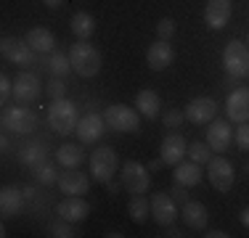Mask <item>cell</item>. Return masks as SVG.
<instances>
[{
    "mask_svg": "<svg viewBox=\"0 0 249 238\" xmlns=\"http://www.w3.org/2000/svg\"><path fill=\"white\" fill-rule=\"evenodd\" d=\"M51 236L53 238H72L77 233L72 230V222H67V220H64V222H53L51 225Z\"/></svg>",
    "mask_w": 249,
    "mask_h": 238,
    "instance_id": "d590c367",
    "label": "cell"
},
{
    "mask_svg": "<svg viewBox=\"0 0 249 238\" xmlns=\"http://www.w3.org/2000/svg\"><path fill=\"white\" fill-rule=\"evenodd\" d=\"M162 122H164V127H180L183 122H186V111H180V109H170V111H164V117H162Z\"/></svg>",
    "mask_w": 249,
    "mask_h": 238,
    "instance_id": "836d02e7",
    "label": "cell"
},
{
    "mask_svg": "<svg viewBox=\"0 0 249 238\" xmlns=\"http://www.w3.org/2000/svg\"><path fill=\"white\" fill-rule=\"evenodd\" d=\"M56 162L64 167V170H74V167H80L85 162V153H82L80 146H74V143H64V146L56 148Z\"/></svg>",
    "mask_w": 249,
    "mask_h": 238,
    "instance_id": "4316f807",
    "label": "cell"
},
{
    "mask_svg": "<svg viewBox=\"0 0 249 238\" xmlns=\"http://www.w3.org/2000/svg\"><path fill=\"white\" fill-rule=\"evenodd\" d=\"M24 190L14 188V186H5L0 190V212H3V220L8 217H16V214H21L24 209Z\"/></svg>",
    "mask_w": 249,
    "mask_h": 238,
    "instance_id": "44dd1931",
    "label": "cell"
},
{
    "mask_svg": "<svg viewBox=\"0 0 249 238\" xmlns=\"http://www.w3.org/2000/svg\"><path fill=\"white\" fill-rule=\"evenodd\" d=\"M0 53H3L5 61L16 64V67H29L35 61V51L27 40H19V37H3L0 43Z\"/></svg>",
    "mask_w": 249,
    "mask_h": 238,
    "instance_id": "9c48e42d",
    "label": "cell"
},
{
    "mask_svg": "<svg viewBox=\"0 0 249 238\" xmlns=\"http://www.w3.org/2000/svg\"><path fill=\"white\" fill-rule=\"evenodd\" d=\"M35 172V177H37V183H43V186H56L58 183V170L53 164H40L37 170H32Z\"/></svg>",
    "mask_w": 249,
    "mask_h": 238,
    "instance_id": "4dcf8cb0",
    "label": "cell"
},
{
    "mask_svg": "<svg viewBox=\"0 0 249 238\" xmlns=\"http://www.w3.org/2000/svg\"><path fill=\"white\" fill-rule=\"evenodd\" d=\"M199 167L201 164H196V162H178L175 172H173L175 183H180V186H186V188L199 186V183H201V170H199Z\"/></svg>",
    "mask_w": 249,
    "mask_h": 238,
    "instance_id": "484cf974",
    "label": "cell"
},
{
    "mask_svg": "<svg viewBox=\"0 0 249 238\" xmlns=\"http://www.w3.org/2000/svg\"><path fill=\"white\" fill-rule=\"evenodd\" d=\"M104 119L111 130L117 133H135L141 127V111L138 109H130V106L114 103L104 111Z\"/></svg>",
    "mask_w": 249,
    "mask_h": 238,
    "instance_id": "8992f818",
    "label": "cell"
},
{
    "mask_svg": "<svg viewBox=\"0 0 249 238\" xmlns=\"http://www.w3.org/2000/svg\"><path fill=\"white\" fill-rule=\"evenodd\" d=\"M207 177H210L212 188L220 190V193H228L233 188V180H236V170L233 164L228 162L225 156H215L210 159V170H207Z\"/></svg>",
    "mask_w": 249,
    "mask_h": 238,
    "instance_id": "ba28073f",
    "label": "cell"
},
{
    "mask_svg": "<svg viewBox=\"0 0 249 238\" xmlns=\"http://www.w3.org/2000/svg\"><path fill=\"white\" fill-rule=\"evenodd\" d=\"M19 162L24 164V167H29V170H37L40 164H45L48 162V151H45V146L43 143H37V140H29V143H24V146L19 148Z\"/></svg>",
    "mask_w": 249,
    "mask_h": 238,
    "instance_id": "cb8c5ba5",
    "label": "cell"
},
{
    "mask_svg": "<svg viewBox=\"0 0 249 238\" xmlns=\"http://www.w3.org/2000/svg\"><path fill=\"white\" fill-rule=\"evenodd\" d=\"M72 32H74L77 40H90L93 34H96V19H93V14L77 11L72 16Z\"/></svg>",
    "mask_w": 249,
    "mask_h": 238,
    "instance_id": "83f0119b",
    "label": "cell"
},
{
    "mask_svg": "<svg viewBox=\"0 0 249 238\" xmlns=\"http://www.w3.org/2000/svg\"><path fill=\"white\" fill-rule=\"evenodd\" d=\"M175 199V204L178 206H183L188 201V190H186V186H180V183H175V188H173V193H170Z\"/></svg>",
    "mask_w": 249,
    "mask_h": 238,
    "instance_id": "f35d334b",
    "label": "cell"
},
{
    "mask_svg": "<svg viewBox=\"0 0 249 238\" xmlns=\"http://www.w3.org/2000/svg\"><path fill=\"white\" fill-rule=\"evenodd\" d=\"M186 153H188V146H186V138H183L180 133L164 135V140H162V153H159L162 164L175 167L178 162H183V156H186Z\"/></svg>",
    "mask_w": 249,
    "mask_h": 238,
    "instance_id": "e0dca14e",
    "label": "cell"
},
{
    "mask_svg": "<svg viewBox=\"0 0 249 238\" xmlns=\"http://www.w3.org/2000/svg\"><path fill=\"white\" fill-rule=\"evenodd\" d=\"M239 220H241V225H244V228H249V206H247L244 212H241V217H239Z\"/></svg>",
    "mask_w": 249,
    "mask_h": 238,
    "instance_id": "ee69618b",
    "label": "cell"
},
{
    "mask_svg": "<svg viewBox=\"0 0 249 238\" xmlns=\"http://www.w3.org/2000/svg\"><path fill=\"white\" fill-rule=\"evenodd\" d=\"M173 61H175V48L170 45V40L157 37V43H151L149 51H146V64H149L151 71H164Z\"/></svg>",
    "mask_w": 249,
    "mask_h": 238,
    "instance_id": "4fadbf2b",
    "label": "cell"
},
{
    "mask_svg": "<svg viewBox=\"0 0 249 238\" xmlns=\"http://www.w3.org/2000/svg\"><path fill=\"white\" fill-rule=\"evenodd\" d=\"M40 93H43V87H40L37 74H32V71L16 74V80H14V101L16 103H24V106L35 103L40 98Z\"/></svg>",
    "mask_w": 249,
    "mask_h": 238,
    "instance_id": "30bf717a",
    "label": "cell"
},
{
    "mask_svg": "<svg viewBox=\"0 0 249 238\" xmlns=\"http://www.w3.org/2000/svg\"><path fill=\"white\" fill-rule=\"evenodd\" d=\"M58 217L67 220V222H82V220H88V214H90V204H88L82 196H67V199L58 204Z\"/></svg>",
    "mask_w": 249,
    "mask_h": 238,
    "instance_id": "d6986e66",
    "label": "cell"
},
{
    "mask_svg": "<svg viewBox=\"0 0 249 238\" xmlns=\"http://www.w3.org/2000/svg\"><path fill=\"white\" fill-rule=\"evenodd\" d=\"M151 217L157 225L167 228L178 220V204L170 193H154L151 196Z\"/></svg>",
    "mask_w": 249,
    "mask_h": 238,
    "instance_id": "8fae6325",
    "label": "cell"
},
{
    "mask_svg": "<svg viewBox=\"0 0 249 238\" xmlns=\"http://www.w3.org/2000/svg\"><path fill=\"white\" fill-rule=\"evenodd\" d=\"M8 98H14V80L8 74H0V101L5 103Z\"/></svg>",
    "mask_w": 249,
    "mask_h": 238,
    "instance_id": "74e56055",
    "label": "cell"
},
{
    "mask_svg": "<svg viewBox=\"0 0 249 238\" xmlns=\"http://www.w3.org/2000/svg\"><path fill=\"white\" fill-rule=\"evenodd\" d=\"M109 127L106 124V119L101 114H85L80 119V124H77V138H80V143H85V146H90V143L101 140V135H104V130Z\"/></svg>",
    "mask_w": 249,
    "mask_h": 238,
    "instance_id": "9a60e30c",
    "label": "cell"
},
{
    "mask_svg": "<svg viewBox=\"0 0 249 238\" xmlns=\"http://www.w3.org/2000/svg\"><path fill=\"white\" fill-rule=\"evenodd\" d=\"M231 140H233V133H231L228 122H223V119H212L210 127H207V146H210L212 151L223 153L225 148L231 146Z\"/></svg>",
    "mask_w": 249,
    "mask_h": 238,
    "instance_id": "ffe728a7",
    "label": "cell"
},
{
    "mask_svg": "<svg viewBox=\"0 0 249 238\" xmlns=\"http://www.w3.org/2000/svg\"><path fill=\"white\" fill-rule=\"evenodd\" d=\"M204 236H207V238H225L228 233H223V230H207Z\"/></svg>",
    "mask_w": 249,
    "mask_h": 238,
    "instance_id": "60d3db41",
    "label": "cell"
},
{
    "mask_svg": "<svg viewBox=\"0 0 249 238\" xmlns=\"http://www.w3.org/2000/svg\"><path fill=\"white\" fill-rule=\"evenodd\" d=\"M223 67L228 71V77H233V80L249 77V48H247V43L231 40L223 51Z\"/></svg>",
    "mask_w": 249,
    "mask_h": 238,
    "instance_id": "3957f363",
    "label": "cell"
},
{
    "mask_svg": "<svg viewBox=\"0 0 249 238\" xmlns=\"http://www.w3.org/2000/svg\"><path fill=\"white\" fill-rule=\"evenodd\" d=\"M45 93L51 95V101L64 98V93H67V82H64V77H53V80L48 82V87H45Z\"/></svg>",
    "mask_w": 249,
    "mask_h": 238,
    "instance_id": "d6a6232c",
    "label": "cell"
},
{
    "mask_svg": "<svg viewBox=\"0 0 249 238\" xmlns=\"http://www.w3.org/2000/svg\"><path fill=\"white\" fill-rule=\"evenodd\" d=\"M135 109L146 119H157L159 111H162V98H159L157 90H141L135 95Z\"/></svg>",
    "mask_w": 249,
    "mask_h": 238,
    "instance_id": "d4e9b609",
    "label": "cell"
},
{
    "mask_svg": "<svg viewBox=\"0 0 249 238\" xmlns=\"http://www.w3.org/2000/svg\"><path fill=\"white\" fill-rule=\"evenodd\" d=\"M117 170H120V159H117V151L109 146H101L90 153V175L96 183H109L114 180Z\"/></svg>",
    "mask_w": 249,
    "mask_h": 238,
    "instance_id": "277c9868",
    "label": "cell"
},
{
    "mask_svg": "<svg viewBox=\"0 0 249 238\" xmlns=\"http://www.w3.org/2000/svg\"><path fill=\"white\" fill-rule=\"evenodd\" d=\"M0 146H3V151H8L11 148V140H8V130L3 133V138H0Z\"/></svg>",
    "mask_w": 249,
    "mask_h": 238,
    "instance_id": "b9f144b4",
    "label": "cell"
},
{
    "mask_svg": "<svg viewBox=\"0 0 249 238\" xmlns=\"http://www.w3.org/2000/svg\"><path fill=\"white\" fill-rule=\"evenodd\" d=\"M164 236H170V238H180V230L173 228V225H167V233H164Z\"/></svg>",
    "mask_w": 249,
    "mask_h": 238,
    "instance_id": "7bdbcfd3",
    "label": "cell"
},
{
    "mask_svg": "<svg viewBox=\"0 0 249 238\" xmlns=\"http://www.w3.org/2000/svg\"><path fill=\"white\" fill-rule=\"evenodd\" d=\"M210 151L212 148H207V143H191V146H188V156L196 164H210V159H212Z\"/></svg>",
    "mask_w": 249,
    "mask_h": 238,
    "instance_id": "1f68e13d",
    "label": "cell"
},
{
    "mask_svg": "<svg viewBox=\"0 0 249 238\" xmlns=\"http://www.w3.org/2000/svg\"><path fill=\"white\" fill-rule=\"evenodd\" d=\"M45 5H48V8H61L64 3H67V0H43Z\"/></svg>",
    "mask_w": 249,
    "mask_h": 238,
    "instance_id": "ab89813d",
    "label": "cell"
},
{
    "mask_svg": "<svg viewBox=\"0 0 249 238\" xmlns=\"http://www.w3.org/2000/svg\"><path fill=\"white\" fill-rule=\"evenodd\" d=\"M48 71L53 77H67L69 71H72V61H69V56H64V53H58V51L48 53Z\"/></svg>",
    "mask_w": 249,
    "mask_h": 238,
    "instance_id": "f546056e",
    "label": "cell"
},
{
    "mask_svg": "<svg viewBox=\"0 0 249 238\" xmlns=\"http://www.w3.org/2000/svg\"><path fill=\"white\" fill-rule=\"evenodd\" d=\"M151 186V175L149 167H143L141 162H124L122 164V188L127 193H146Z\"/></svg>",
    "mask_w": 249,
    "mask_h": 238,
    "instance_id": "52a82bcc",
    "label": "cell"
},
{
    "mask_svg": "<svg viewBox=\"0 0 249 238\" xmlns=\"http://www.w3.org/2000/svg\"><path fill=\"white\" fill-rule=\"evenodd\" d=\"M180 214L186 220V225L191 230H207V222H210V209H207L201 201H186L180 206Z\"/></svg>",
    "mask_w": 249,
    "mask_h": 238,
    "instance_id": "7402d4cb",
    "label": "cell"
},
{
    "mask_svg": "<svg viewBox=\"0 0 249 238\" xmlns=\"http://www.w3.org/2000/svg\"><path fill=\"white\" fill-rule=\"evenodd\" d=\"M127 212H130V220H133L135 225H143L146 220L151 217V201L146 199L143 193H133V199H130V204H127Z\"/></svg>",
    "mask_w": 249,
    "mask_h": 238,
    "instance_id": "f1b7e54d",
    "label": "cell"
},
{
    "mask_svg": "<svg viewBox=\"0 0 249 238\" xmlns=\"http://www.w3.org/2000/svg\"><path fill=\"white\" fill-rule=\"evenodd\" d=\"M106 186H109V193H120V186H117L114 180H109V183H106Z\"/></svg>",
    "mask_w": 249,
    "mask_h": 238,
    "instance_id": "f6af8a7d",
    "label": "cell"
},
{
    "mask_svg": "<svg viewBox=\"0 0 249 238\" xmlns=\"http://www.w3.org/2000/svg\"><path fill=\"white\" fill-rule=\"evenodd\" d=\"M0 122H3V127L8 130V133H16V135H29L35 127H37V117H35V111L27 109L24 103L3 109Z\"/></svg>",
    "mask_w": 249,
    "mask_h": 238,
    "instance_id": "5b68a950",
    "label": "cell"
},
{
    "mask_svg": "<svg viewBox=\"0 0 249 238\" xmlns=\"http://www.w3.org/2000/svg\"><path fill=\"white\" fill-rule=\"evenodd\" d=\"M217 114V103L212 98H207V95H201V98H194V101H188V106H186V119L188 122H194V124H207V122H212Z\"/></svg>",
    "mask_w": 249,
    "mask_h": 238,
    "instance_id": "2e32d148",
    "label": "cell"
},
{
    "mask_svg": "<svg viewBox=\"0 0 249 238\" xmlns=\"http://www.w3.org/2000/svg\"><path fill=\"white\" fill-rule=\"evenodd\" d=\"M173 34H175V21L170 19V16L159 19V24H157V37L159 40H173Z\"/></svg>",
    "mask_w": 249,
    "mask_h": 238,
    "instance_id": "e575fe53",
    "label": "cell"
},
{
    "mask_svg": "<svg viewBox=\"0 0 249 238\" xmlns=\"http://www.w3.org/2000/svg\"><path fill=\"white\" fill-rule=\"evenodd\" d=\"M58 188L67 196H85L88 190H90V177L82 175L77 167L74 170H64L61 175H58Z\"/></svg>",
    "mask_w": 249,
    "mask_h": 238,
    "instance_id": "ac0fdd59",
    "label": "cell"
},
{
    "mask_svg": "<svg viewBox=\"0 0 249 238\" xmlns=\"http://www.w3.org/2000/svg\"><path fill=\"white\" fill-rule=\"evenodd\" d=\"M247 43H249V40H247ZM247 48H249V45H247Z\"/></svg>",
    "mask_w": 249,
    "mask_h": 238,
    "instance_id": "bcb514c9",
    "label": "cell"
},
{
    "mask_svg": "<svg viewBox=\"0 0 249 238\" xmlns=\"http://www.w3.org/2000/svg\"><path fill=\"white\" fill-rule=\"evenodd\" d=\"M231 14H233L231 0H210L207 8H204V21H207V27H210L212 32H220V29L228 27Z\"/></svg>",
    "mask_w": 249,
    "mask_h": 238,
    "instance_id": "5bb4252c",
    "label": "cell"
},
{
    "mask_svg": "<svg viewBox=\"0 0 249 238\" xmlns=\"http://www.w3.org/2000/svg\"><path fill=\"white\" fill-rule=\"evenodd\" d=\"M69 61H72V71H77V74L85 77V80H90V77H96L101 71V53L90 43H85V40H80V43L72 45Z\"/></svg>",
    "mask_w": 249,
    "mask_h": 238,
    "instance_id": "7a4b0ae2",
    "label": "cell"
},
{
    "mask_svg": "<svg viewBox=\"0 0 249 238\" xmlns=\"http://www.w3.org/2000/svg\"><path fill=\"white\" fill-rule=\"evenodd\" d=\"M225 114L231 122H249V87H233L225 101Z\"/></svg>",
    "mask_w": 249,
    "mask_h": 238,
    "instance_id": "7c38bea8",
    "label": "cell"
},
{
    "mask_svg": "<svg viewBox=\"0 0 249 238\" xmlns=\"http://www.w3.org/2000/svg\"><path fill=\"white\" fill-rule=\"evenodd\" d=\"M24 40L32 45L35 53H53L56 51V34H53L48 27H32Z\"/></svg>",
    "mask_w": 249,
    "mask_h": 238,
    "instance_id": "603a6c76",
    "label": "cell"
},
{
    "mask_svg": "<svg viewBox=\"0 0 249 238\" xmlns=\"http://www.w3.org/2000/svg\"><path fill=\"white\" fill-rule=\"evenodd\" d=\"M233 140H236V146H239L241 151H249V122H241V124H239Z\"/></svg>",
    "mask_w": 249,
    "mask_h": 238,
    "instance_id": "8d00e7d4",
    "label": "cell"
},
{
    "mask_svg": "<svg viewBox=\"0 0 249 238\" xmlns=\"http://www.w3.org/2000/svg\"><path fill=\"white\" fill-rule=\"evenodd\" d=\"M48 124L53 133L58 135H72L77 133V124H80V117H77V106L67 98H56L51 101L48 106Z\"/></svg>",
    "mask_w": 249,
    "mask_h": 238,
    "instance_id": "6da1fadb",
    "label": "cell"
}]
</instances>
